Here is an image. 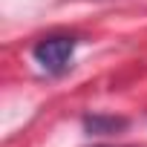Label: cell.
Segmentation results:
<instances>
[{"label":"cell","instance_id":"cell-1","mask_svg":"<svg viewBox=\"0 0 147 147\" xmlns=\"http://www.w3.org/2000/svg\"><path fill=\"white\" fill-rule=\"evenodd\" d=\"M72 52H75V38H66V35H52V38H43L38 46H35V61L46 69V72H63Z\"/></svg>","mask_w":147,"mask_h":147},{"label":"cell","instance_id":"cell-2","mask_svg":"<svg viewBox=\"0 0 147 147\" xmlns=\"http://www.w3.org/2000/svg\"><path fill=\"white\" fill-rule=\"evenodd\" d=\"M115 127H121V121H115V118H101V115L87 118V130H92V133H113Z\"/></svg>","mask_w":147,"mask_h":147}]
</instances>
